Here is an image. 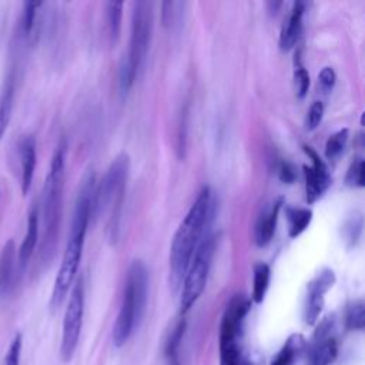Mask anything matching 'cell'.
Instances as JSON below:
<instances>
[{
  "instance_id": "obj_1",
  "label": "cell",
  "mask_w": 365,
  "mask_h": 365,
  "mask_svg": "<svg viewBox=\"0 0 365 365\" xmlns=\"http://www.w3.org/2000/svg\"><path fill=\"white\" fill-rule=\"evenodd\" d=\"M97 215V181L93 173H88L78 190L74 211L71 217L70 231L61 262L54 279L53 291L50 295V309L56 311L61 307L68 291L76 281L78 271L86 234L93 217Z\"/></svg>"
},
{
  "instance_id": "obj_2",
  "label": "cell",
  "mask_w": 365,
  "mask_h": 365,
  "mask_svg": "<svg viewBox=\"0 0 365 365\" xmlns=\"http://www.w3.org/2000/svg\"><path fill=\"white\" fill-rule=\"evenodd\" d=\"M214 201L210 187H202L178 225L170 248V282L174 291L181 288L188 264L205 232L211 225Z\"/></svg>"
},
{
  "instance_id": "obj_3",
  "label": "cell",
  "mask_w": 365,
  "mask_h": 365,
  "mask_svg": "<svg viewBox=\"0 0 365 365\" xmlns=\"http://www.w3.org/2000/svg\"><path fill=\"white\" fill-rule=\"evenodd\" d=\"M66 178V144L61 141L51 157L50 167L43 187L41 218L43 237L40 244V258L44 264L53 259L58 245L61 218H63V197Z\"/></svg>"
},
{
  "instance_id": "obj_4",
  "label": "cell",
  "mask_w": 365,
  "mask_h": 365,
  "mask_svg": "<svg viewBox=\"0 0 365 365\" xmlns=\"http://www.w3.org/2000/svg\"><path fill=\"white\" fill-rule=\"evenodd\" d=\"M150 275L141 259H134L127 271L120 309L113 327V344L121 348L140 325L148 298Z\"/></svg>"
},
{
  "instance_id": "obj_5",
  "label": "cell",
  "mask_w": 365,
  "mask_h": 365,
  "mask_svg": "<svg viewBox=\"0 0 365 365\" xmlns=\"http://www.w3.org/2000/svg\"><path fill=\"white\" fill-rule=\"evenodd\" d=\"M128 170V155L120 154L113 160L103 180L97 184V211L101 208L107 215L106 232L111 244H115L120 237L123 201L125 195Z\"/></svg>"
},
{
  "instance_id": "obj_6",
  "label": "cell",
  "mask_w": 365,
  "mask_h": 365,
  "mask_svg": "<svg viewBox=\"0 0 365 365\" xmlns=\"http://www.w3.org/2000/svg\"><path fill=\"white\" fill-rule=\"evenodd\" d=\"M251 308V299L244 294H235L228 301L220 324V364L242 365L241 335L245 317Z\"/></svg>"
},
{
  "instance_id": "obj_7",
  "label": "cell",
  "mask_w": 365,
  "mask_h": 365,
  "mask_svg": "<svg viewBox=\"0 0 365 365\" xmlns=\"http://www.w3.org/2000/svg\"><path fill=\"white\" fill-rule=\"evenodd\" d=\"M214 248H215V238L208 227L188 264V268L185 271V275L181 284V295H180L181 314H185L187 311H190V308L201 297L207 285L211 261L214 255Z\"/></svg>"
},
{
  "instance_id": "obj_8",
  "label": "cell",
  "mask_w": 365,
  "mask_h": 365,
  "mask_svg": "<svg viewBox=\"0 0 365 365\" xmlns=\"http://www.w3.org/2000/svg\"><path fill=\"white\" fill-rule=\"evenodd\" d=\"M153 4L150 1H134L131 13L130 44L125 57L134 66L137 73L143 70L153 36Z\"/></svg>"
},
{
  "instance_id": "obj_9",
  "label": "cell",
  "mask_w": 365,
  "mask_h": 365,
  "mask_svg": "<svg viewBox=\"0 0 365 365\" xmlns=\"http://www.w3.org/2000/svg\"><path fill=\"white\" fill-rule=\"evenodd\" d=\"M84 318V282L83 278L74 281L68 302L66 307L61 329V342H60V355L61 359L68 362L74 356L77 349L80 334L83 328Z\"/></svg>"
},
{
  "instance_id": "obj_10",
  "label": "cell",
  "mask_w": 365,
  "mask_h": 365,
  "mask_svg": "<svg viewBox=\"0 0 365 365\" xmlns=\"http://www.w3.org/2000/svg\"><path fill=\"white\" fill-rule=\"evenodd\" d=\"M335 279V272L329 268H325L318 272L315 278H312V281L308 284L304 304V321L307 325L317 324L325 304V294L332 288Z\"/></svg>"
},
{
  "instance_id": "obj_11",
  "label": "cell",
  "mask_w": 365,
  "mask_h": 365,
  "mask_svg": "<svg viewBox=\"0 0 365 365\" xmlns=\"http://www.w3.org/2000/svg\"><path fill=\"white\" fill-rule=\"evenodd\" d=\"M304 151L311 158L312 164L304 165V174H305V192H307V201L309 204L315 202L322 194L328 190V187L332 182L329 170L327 164L319 158V155L308 145H304Z\"/></svg>"
},
{
  "instance_id": "obj_12",
  "label": "cell",
  "mask_w": 365,
  "mask_h": 365,
  "mask_svg": "<svg viewBox=\"0 0 365 365\" xmlns=\"http://www.w3.org/2000/svg\"><path fill=\"white\" fill-rule=\"evenodd\" d=\"M282 204H284V198L277 197L269 204H265L261 208L254 225V242L258 247H265L271 242L275 234L278 215Z\"/></svg>"
},
{
  "instance_id": "obj_13",
  "label": "cell",
  "mask_w": 365,
  "mask_h": 365,
  "mask_svg": "<svg viewBox=\"0 0 365 365\" xmlns=\"http://www.w3.org/2000/svg\"><path fill=\"white\" fill-rule=\"evenodd\" d=\"M19 155L21 167V192L23 195H26L30 191L37 164V145L36 138L31 134L24 135L20 140Z\"/></svg>"
},
{
  "instance_id": "obj_14",
  "label": "cell",
  "mask_w": 365,
  "mask_h": 365,
  "mask_svg": "<svg viewBox=\"0 0 365 365\" xmlns=\"http://www.w3.org/2000/svg\"><path fill=\"white\" fill-rule=\"evenodd\" d=\"M17 252L13 240H9L0 252V295H9L17 279Z\"/></svg>"
},
{
  "instance_id": "obj_15",
  "label": "cell",
  "mask_w": 365,
  "mask_h": 365,
  "mask_svg": "<svg viewBox=\"0 0 365 365\" xmlns=\"http://www.w3.org/2000/svg\"><path fill=\"white\" fill-rule=\"evenodd\" d=\"M305 11V3L295 1L289 11L288 19L284 21L279 34V48L289 51L298 41L302 31V17Z\"/></svg>"
},
{
  "instance_id": "obj_16",
  "label": "cell",
  "mask_w": 365,
  "mask_h": 365,
  "mask_svg": "<svg viewBox=\"0 0 365 365\" xmlns=\"http://www.w3.org/2000/svg\"><path fill=\"white\" fill-rule=\"evenodd\" d=\"M38 227H40V218H38V210L36 205L30 210L27 215V227H26V234L21 241V245L17 252V262L20 269H23L27 262L30 261L36 245L38 242Z\"/></svg>"
},
{
  "instance_id": "obj_17",
  "label": "cell",
  "mask_w": 365,
  "mask_h": 365,
  "mask_svg": "<svg viewBox=\"0 0 365 365\" xmlns=\"http://www.w3.org/2000/svg\"><path fill=\"white\" fill-rule=\"evenodd\" d=\"M338 355V344L334 336L312 339L307 354V365H331Z\"/></svg>"
},
{
  "instance_id": "obj_18",
  "label": "cell",
  "mask_w": 365,
  "mask_h": 365,
  "mask_svg": "<svg viewBox=\"0 0 365 365\" xmlns=\"http://www.w3.org/2000/svg\"><path fill=\"white\" fill-rule=\"evenodd\" d=\"M14 94H16V78H14V74L10 71L4 80L3 90L0 94V140L4 137L11 120Z\"/></svg>"
},
{
  "instance_id": "obj_19",
  "label": "cell",
  "mask_w": 365,
  "mask_h": 365,
  "mask_svg": "<svg viewBox=\"0 0 365 365\" xmlns=\"http://www.w3.org/2000/svg\"><path fill=\"white\" fill-rule=\"evenodd\" d=\"M307 346L305 338L301 334H292L284 342L281 349L275 354L271 365H294Z\"/></svg>"
},
{
  "instance_id": "obj_20",
  "label": "cell",
  "mask_w": 365,
  "mask_h": 365,
  "mask_svg": "<svg viewBox=\"0 0 365 365\" xmlns=\"http://www.w3.org/2000/svg\"><path fill=\"white\" fill-rule=\"evenodd\" d=\"M285 217L288 221V235L289 238H297L301 235L312 220V211L305 207H292L285 208Z\"/></svg>"
},
{
  "instance_id": "obj_21",
  "label": "cell",
  "mask_w": 365,
  "mask_h": 365,
  "mask_svg": "<svg viewBox=\"0 0 365 365\" xmlns=\"http://www.w3.org/2000/svg\"><path fill=\"white\" fill-rule=\"evenodd\" d=\"M123 1H107L106 3V17H107V29L111 44H115L120 38L121 33V20H123Z\"/></svg>"
},
{
  "instance_id": "obj_22",
  "label": "cell",
  "mask_w": 365,
  "mask_h": 365,
  "mask_svg": "<svg viewBox=\"0 0 365 365\" xmlns=\"http://www.w3.org/2000/svg\"><path fill=\"white\" fill-rule=\"evenodd\" d=\"M271 269L267 264L259 262L254 267V279H252V295L251 299L255 304H261L265 298V294L269 287Z\"/></svg>"
},
{
  "instance_id": "obj_23",
  "label": "cell",
  "mask_w": 365,
  "mask_h": 365,
  "mask_svg": "<svg viewBox=\"0 0 365 365\" xmlns=\"http://www.w3.org/2000/svg\"><path fill=\"white\" fill-rule=\"evenodd\" d=\"M362 228H364V217L361 212H354L344 221L341 234L348 248H352L358 244L362 235Z\"/></svg>"
},
{
  "instance_id": "obj_24",
  "label": "cell",
  "mask_w": 365,
  "mask_h": 365,
  "mask_svg": "<svg viewBox=\"0 0 365 365\" xmlns=\"http://www.w3.org/2000/svg\"><path fill=\"white\" fill-rule=\"evenodd\" d=\"M348 138H349L348 128H341L334 134H331L325 143V157L329 161H336L339 155L344 153Z\"/></svg>"
},
{
  "instance_id": "obj_25",
  "label": "cell",
  "mask_w": 365,
  "mask_h": 365,
  "mask_svg": "<svg viewBox=\"0 0 365 365\" xmlns=\"http://www.w3.org/2000/svg\"><path fill=\"white\" fill-rule=\"evenodd\" d=\"M345 327L349 331H362L365 327V305L362 299L352 301L345 311Z\"/></svg>"
},
{
  "instance_id": "obj_26",
  "label": "cell",
  "mask_w": 365,
  "mask_h": 365,
  "mask_svg": "<svg viewBox=\"0 0 365 365\" xmlns=\"http://www.w3.org/2000/svg\"><path fill=\"white\" fill-rule=\"evenodd\" d=\"M43 6L41 1H24L23 4V14H21V33L29 40L34 31L37 14L40 7Z\"/></svg>"
},
{
  "instance_id": "obj_27",
  "label": "cell",
  "mask_w": 365,
  "mask_h": 365,
  "mask_svg": "<svg viewBox=\"0 0 365 365\" xmlns=\"http://www.w3.org/2000/svg\"><path fill=\"white\" fill-rule=\"evenodd\" d=\"M135 77H138L137 70L130 63V60L124 56V58L121 60L120 67H118V87H120L121 94H127L130 91V88L133 87V84L135 81Z\"/></svg>"
},
{
  "instance_id": "obj_28",
  "label": "cell",
  "mask_w": 365,
  "mask_h": 365,
  "mask_svg": "<svg viewBox=\"0 0 365 365\" xmlns=\"http://www.w3.org/2000/svg\"><path fill=\"white\" fill-rule=\"evenodd\" d=\"M345 184L354 188H362L365 185V163L361 157L354 158L351 163L345 175Z\"/></svg>"
},
{
  "instance_id": "obj_29",
  "label": "cell",
  "mask_w": 365,
  "mask_h": 365,
  "mask_svg": "<svg viewBox=\"0 0 365 365\" xmlns=\"http://www.w3.org/2000/svg\"><path fill=\"white\" fill-rule=\"evenodd\" d=\"M185 6V3L178 1H164L161 3V20L165 27L173 29L180 17H181V9Z\"/></svg>"
},
{
  "instance_id": "obj_30",
  "label": "cell",
  "mask_w": 365,
  "mask_h": 365,
  "mask_svg": "<svg viewBox=\"0 0 365 365\" xmlns=\"http://www.w3.org/2000/svg\"><path fill=\"white\" fill-rule=\"evenodd\" d=\"M184 334H185V321L180 319L174 325V328L171 329L170 335L167 336V341H165V345H164V355L178 354V349H180Z\"/></svg>"
},
{
  "instance_id": "obj_31",
  "label": "cell",
  "mask_w": 365,
  "mask_h": 365,
  "mask_svg": "<svg viewBox=\"0 0 365 365\" xmlns=\"http://www.w3.org/2000/svg\"><path fill=\"white\" fill-rule=\"evenodd\" d=\"M294 83H295V93L298 98H304L309 90L311 78L302 63L298 60L294 70Z\"/></svg>"
},
{
  "instance_id": "obj_32",
  "label": "cell",
  "mask_w": 365,
  "mask_h": 365,
  "mask_svg": "<svg viewBox=\"0 0 365 365\" xmlns=\"http://www.w3.org/2000/svg\"><path fill=\"white\" fill-rule=\"evenodd\" d=\"M21 349H23V338L21 334H16L13 341L10 342V346L4 355L3 365H20L21 358Z\"/></svg>"
},
{
  "instance_id": "obj_33",
  "label": "cell",
  "mask_w": 365,
  "mask_h": 365,
  "mask_svg": "<svg viewBox=\"0 0 365 365\" xmlns=\"http://www.w3.org/2000/svg\"><path fill=\"white\" fill-rule=\"evenodd\" d=\"M335 81H336V74L334 71L332 67H324L319 74H318V88L324 93V94H328L332 91L334 86H335Z\"/></svg>"
},
{
  "instance_id": "obj_34",
  "label": "cell",
  "mask_w": 365,
  "mask_h": 365,
  "mask_svg": "<svg viewBox=\"0 0 365 365\" xmlns=\"http://www.w3.org/2000/svg\"><path fill=\"white\" fill-rule=\"evenodd\" d=\"M324 117V104L322 101H314L307 113V118H305V127L308 130H315L321 120Z\"/></svg>"
},
{
  "instance_id": "obj_35",
  "label": "cell",
  "mask_w": 365,
  "mask_h": 365,
  "mask_svg": "<svg viewBox=\"0 0 365 365\" xmlns=\"http://www.w3.org/2000/svg\"><path fill=\"white\" fill-rule=\"evenodd\" d=\"M278 171V178L284 182V184H292L297 178V170L294 167L292 163L287 161V160H282L277 168Z\"/></svg>"
},
{
  "instance_id": "obj_36",
  "label": "cell",
  "mask_w": 365,
  "mask_h": 365,
  "mask_svg": "<svg viewBox=\"0 0 365 365\" xmlns=\"http://www.w3.org/2000/svg\"><path fill=\"white\" fill-rule=\"evenodd\" d=\"M165 356V364L167 365H181L180 359H178V354H168L164 355Z\"/></svg>"
},
{
  "instance_id": "obj_37",
  "label": "cell",
  "mask_w": 365,
  "mask_h": 365,
  "mask_svg": "<svg viewBox=\"0 0 365 365\" xmlns=\"http://www.w3.org/2000/svg\"><path fill=\"white\" fill-rule=\"evenodd\" d=\"M268 6H271V10H269V11H271V13H275L277 9L281 6V3H272V1H269Z\"/></svg>"
}]
</instances>
